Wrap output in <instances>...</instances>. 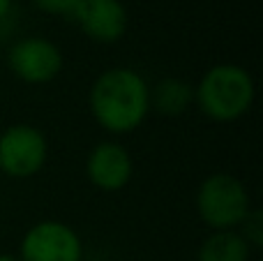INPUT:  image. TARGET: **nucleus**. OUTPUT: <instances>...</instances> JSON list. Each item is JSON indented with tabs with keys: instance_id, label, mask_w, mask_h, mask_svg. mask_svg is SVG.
Here are the masks:
<instances>
[{
	"instance_id": "f257e3e1",
	"label": "nucleus",
	"mask_w": 263,
	"mask_h": 261,
	"mask_svg": "<svg viewBox=\"0 0 263 261\" xmlns=\"http://www.w3.org/2000/svg\"><path fill=\"white\" fill-rule=\"evenodd\" d=\"M88 106L102 129L109 134H129L150 114V86L136 69L109 67L92 81Z\"/></svg>"
},
{
	"instance_id": "f03ea898",
	"label": "nucleus",
	"mask_w": 263,
	"mask_h": 261,
	"mask_svg": "<svg viewBox=\"0 0 263 261\" xmlns=\"http://www.w3.org/2000/svg\"><path fill=\"white\" fill-rule=\"evenodd\" d=\"M256 83L245 67L233 63L213 65L194 86V104L215 123L240 120L252 109Z\"/></svg>"
},
{
	"instance_id": "7ed1b4c3",
	"label": "nucleus",
	"mask_w": 263,
	"mask_h": 261,
	"mask_svg": "<svg viewBox=\"0 0 263 261\" xmlns=\"http://www.w3.org/2000/svg\"><path fill=\"white\" fill-rule=\"evenodd\" d=\"M196 213L201 222L213 231L238 229L250 213L252 201L245 183L233 174H210L196 190Z\"/></svg>"
},
{
	"instance_id": "20e7f679",
	"label": "nucleus",
	"mask_w": 263,
	"mask_h": 261,
	"mask_svg": "<svg viewBox=\"0 0 263 261\" xmlns=\"http://www.w3.org/2000/svg\"><path fill=\"white\" fill-rule=\"evenodd\" d=\"M49 160V141L35 125L16 123L0 132V174L7 178H32Z\"/></svg>"
},
{
	"instance_id": "39448f33",
	"label": "nucleus",
	"mask_w": 263,
	"mask_h": 261,
	"mask_svg": "<svg viewBox=\"0 0 263 261\" xmlns=\"http://www.w3.org/2000/svg\"><path fill=\"white\" fill-rule=\"evenodd\" d=\"M7 67L18 81L28 83V86H44L58 79L63 72V51L55 42L42 35L21 37L9 46L7 55Z\"/></svg>"
},
{
	"instance_id": "423d86ee",
	"label": "nucleus",
	"mask_w": 263,
	"mask_h": 261,
	"mask_svg": "<svg viewBox=\"0 0 263 261\" xmlns=\"http://www.w3.org/2000/svg\"><path fill=\"white\" fill-rule=\"evenodd\" d=\"M18 261H83V243L74 227L60 220H42L23 234Z\"/></svg>"
},
{
	"instance_id": "0eeeda50",
	"label": "nucleus",
	"mask_w": 263,
	"mask_h": 261,
	"mask_svg": "<svg viewBox=\"0 0 263 261\" xmlns=\"http://www.w3.org/2000/svg\"><path fill=\"white\" fill-rule=\"evenodd\" d=\"M86 176L100 192H120L134 176V160L118 141H100L86 157Z\"/></svg>"
},
{
	"instance_id": "6e6552de",
	"label": "nucleus",
	"mask_w": 263,
	"mask_h": 261,
	"mask_svg": "<svg viewBox=\"0 0 263 261\" xmlns=\"http://www.w3.org/2000/svg\"><path fill=\"white\" fill-rule=\"evenodd\" d=\"M74 23L88 40L97 44H116L127 32L129 14L120 0H81Z\"/></svg>"
},
{
	"instance_id": "1a4fd4ad",
	"label": "nucleus",
	"mask_w": 263,
	"mask_h": 261,
	"mask_svg": "<svg viewBox=\"0 0 263 261\" xmlns=\"http://www.w3.org/2000/svg\"><path fill=\"white\" fill-rule=\"evenodd\" d=\"M194 104V86L180 77H164L150 88V111L164 118H178Z\"/></svg>"
},
{
	"instance_id": "9d476101",
	"label": "nucleus",
	"mask_w": 263,
	"mask_h": 261,
	"mask_svg": "<svg viewBox=\"0 0 263 261\" xmlns=\"http://www.w3.org/2000/svg\"><path fill=\"white\" fill-rule=\"evenodd\" d=\"M250 257L252 248L236 229L213 231L196 250V261H250Z\"/></svg>"
},
{
	"instance_id": "9b49d317",
	"label": "nucleus",
	"mask_w": 263,
	"mask_h": 261,
	"mask_svg": "<svg viewBox=\"0 0 263 261\" xmlns=\"http://www.w3.org/2000/svg\"><path fill=\"white\" fill-rule=\"evenodd\" d=\"M238 234L245 238V243L250 245L252 250H259L263 248V213L261 208H250V213L245 215V220L240 222L238 227Z\"/></svg>"
},
{
	"instance_id": "f8f14e48",
	"label": "nucleus",
	"mask_w": 263,
	"mask_h": 261,
	"mask_svg": "<svg viewBox=\"0 0 263 261\" xmlns=\"http://www.w3.org/2000/svg\"><path fill=\"white\" fill-rule=\"evenodd\" d=\"M32 5H35L40 12L49 14V16H63V18L74 21L81 0H32Z\"/></svg>"
},
{
	"instance_id": "ddd939ff",
	"label": "nucleus",
	"mask_w": 263,
	"mask_h": 261,
	"mask_svg": "<svg viewBox=\"0 0 263 261\" xmlns=\"http://www.w3.org/2000/svg\"><path fill=\"white\" fill-rule=\"evenodd\" d=\"M12 7H14V0H0V23H3L5 18L9 16Z\"/></svg>"
},
{
	"instance_id": "4468645a",
	"label": "nucleus",
	"mask_w": 263,
	"mask_h": 261,
	"mask_svg": "<svg viewBox=\"0 0 263 261\" xmlns=\"http://www.w3.org/2000/svg\"><path fill=\"white\" fill-rule=\"evenodd\" d=\"M0 261H18V257H14V254H0Z\"/></svg>"
},
{
	"instance_id": "2eb2a0df",
	"label": "nucleus",
	"mask_w": 263,
	"mask_h": 261,
	"mask_svg": "<svg viewBox=\"0 0 263 261\" xmlns=\"http://www.w3.org/2000/svg\"><path fill=\"white\" fill-rule=\"evenodd\" d=\"M0 63H3V46H0Z\"/></svg>"
}]
</instances>
